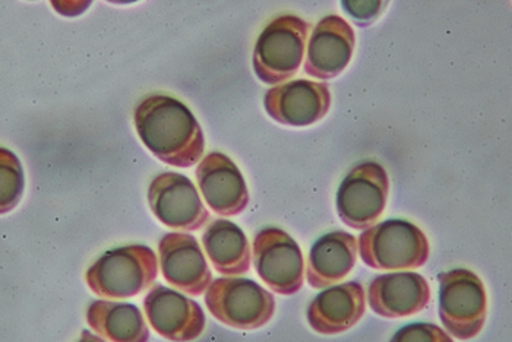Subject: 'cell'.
<instances>
[{
	"label": "cell",
	"instance_id": "obj_1",
	"mask_svg": "<svg viewBox=\"0 0 512 342\" xmlns=\"http://www.w3.org/2000/svg\"><path fill=\"white\" fill-rule=\"evenodd\" d=\"M142 144L169 166H195L205 150L204 132L186 104L167 94H150L134 113Z\"/></svg>",
	"mask_w": 512,
	"mask_h": 342
},
{
	"label": "cell",
	"instance_id": "obj_2",
	"mask_svg": "<svg viewBox=\"0 0 512 342\" xmlns=\"http://www.w3.org/2000/svg\"><path fill=\"white\" fill-rule=\"evenodd\" d=\"M158 275L157 255L151 247H115L96 259L87 269L85 281L104 299H129L154 284Z\"/></svg>",
	"mask_w": 512,
	"mask_h": 342
},
{
	"label": "cell",
	"instance_id": "obj_3",
	"mask_svg": "<svg viewBox=\"0 0 512 342\" xmlns=\"http://www.w3.org/2000/svg\"><path fill=\"white\" fill-rule=\"evenodd\" d=\"M363 264L378 271H407L428 262V237L416 224L387 220L366 228L357 242Z\"/></svg>",
	"mask_w": 512,
	"mask_h": 342
},
{
	"label": "cell",
	"instance_id": "obj_4",
	"mask_svg": "<svg viewBox=\"0 0 512 342\" xmlns=\"http://www.w3.org/2000/svg\"><path fill=\"white\" fill-rule=\"evenodd\" d=\"M311 25L296 15H280L265 25L256 40L254 71L268 85L283 84L299 71L305 59Z\"/></svg>",
	"mask_w": 512,
	"mask_h": 342
},
{
	"label": "cell",
	"instance_id": "obj_5",
	"mask_svg": "<svg viewBox=\"0 0 512 342\" xmlns=\"http://www.w3.org/2000/svg\"><path fill=\"white\" fill-rule=\"evenodd\" d=\"M439 318L444 331L457 340L469 341L480 334L488 315V296L480 277L470 269L441 272Z\"/></svg>",
	"mask_w": 512,
	"mask_h": 342
},
{
	"label": "cell",
	"instance_id": "obj_6",
	"mask_svg": "<svg viewBox=\"0 0 512 342\" xmlns=\"http://www.w3.org/2000/svg\"><path fill=\"white\" fill-rule=\"evenodd\" d=\"M205 304L218 322L240 331H254L273 319L276 299L249 278H217L205 294Z\"/></svg>",
	"mask_w": 512,
	"mask_h": 342
},
{
	"label": "cell",
	"instance_id": "obj_7",
	"mask_svg": "<svg viewBox=\"0 0 512 342\" xmlns=\"http://www.w3.org/2000/svg\"><path fill=\"white\" fill-rule=\"evenodd\" d=\"M388 195L387 170L376 161H363L349 171L337 190L338 217L346 226L366 230L384 214Z\"/></svg>",
	"mask_w": 512,
	"mask_h": 342
},
{
	"label": "cell",
	"instance_id": "obj_8",
	"mask_svg": "<svg viewBox=\"0 0 512 342\" xmlns=\"http://www.w3.org/2000/svg\"><path fill=\"white\" fill-rule=\"evenodd\" d=\"M256 274L280 296H293L305 280V261L302 250L286 231L265 227L254 239Z\"/></svg>",
	"mask_w": 512,
	"mask_h": 342
},
{
	"label": "cell",
	"instance_id": "obj_9",
	"mask_svg": "<svg viewBox=\"0 0 512 342\" xmlns=\"http://www.w3.org/2000/svg\"><path fill=\"white\" fill-rule=\"evenodd\" d=\"M148 204L158 221L180 231H197L210 220L201 196L191 179L183 174H158L148 188Z\"/></svg>",
	"mask_w": 512,
	"mask_h": 342
},
{
	"label": "cell",
	"instance_id": "obj_10",
	"mask_svg": "<svg viewBox=\"0 0 512 342\" xmlns=\"http://www.w3.org/2000/svg\"><path fill=\"white\" fill-rule=\"evenodd\" d=\"M148 323L160 337L172 342H192L205 329V315L195 300L164 285H156L145 296Z\"/></svg>",
	"mask_w": 512,
	"mask_h": 342
},
{
	"label": "cell",
	"instance_id": "obj_11",
	"mask_svg": "<svg viewBox=\"0 0 512 342\" xmlns=\"http://www.w3.org/2000/svg\"><path fill=\"white\" fill-rule=\"evenodd\" d=\"M264 107L271 119L281 125L311 126L330 112V87L309 79L276 85L265 93Z\"/></svg>",
	"mask_w": 512,
	"mask_h": 342
},
{
	"label": "cell",
	"instance_id": "obj_12",
	"mask_svg": "<svg viewBox=\"0 0 512 342\" xmlns=\"http://www.w3.org/2000/svg\"><path fill=\"white\" fill-rule=\"evenodd\" d=\"M158 252L164 280L183 293L201 296L213 283V272L198 240L191 234H164Z\"/></svg>",
	"mask_w": 512,
	"mask_h": 342
},
{
	"label": "cell",
	"instance_id": "obj_13",
	"mask_svg": "<svg viewBox=\"0 0 512 342\" xmlns=\"http://www.w3.org/2000/svg\"><path fill=\"white\" fill-rule=\"evenodd\" d=\"M355 46V31L346 19L338 15L322 18L309 37L306 74L322 81L335 78L352 62Z\"/></svg>",
	"mask_w": 512,
	"mask_h": 342
},
{
	"label": "cell",
	"instance_id": "obj_14",
	"mask_svg": "<svg viewBox=\"0 0 512 342\" xmlns=\"http://www.w3.org/2000/svg\"><path fill=\"white\" fill-rule=\"evenodd\" d=\"M197 182L208 207L221 217H235L248 207L245 177L226 154L205 155L197 167Z\"/></svg>",
	"mask_w": 512,
	"mask_h": 342
},
{
	"label": "cell",
	"instance_id": "obj_15",
	"mask_svg": "<svg viewBox=\"0 0 512 342\" xmlns=\"http://www.w3.org/2000/svg\"><path fill=\"white\" fill-rule=\"evenodd\" d=\"M431 287L416 272H391L374 278L368 288L372 312L387 319L407 318L428 307Z\"/></svg>",
	"mask_w": 512,
	"mask_h": 342
},
{
	"label": "cell",
	"instance_id": "obj_16",
	"mask_svg": "<svg viewBox=\"0 0 512 342\" xmlns=\"http://www.w3.org/2000/svg\"><path fill=\"white\" fill-rule=\"evenodd\" d=\"M365 312V288L357 281H350L321 291L309 304L306 318L318 334L335 335L352 329Z\"/></svg>",
	"mask_w": 512,
	"mask_h": 342
},
{
	"label": "cell",
	"instance_id": "obj_17",
	"mask_svg": "<svg viewBox=\"0 0 512 342\" xmlns=\"http://www.w3.org/2000/svg\"><path fill=\"white\" fill-rule=\"evenodd\" d=\"M357 240L346 231H331L324 234L309 250L306 278L316 290L341 283L355 268Z\"/></svg>",
	"mask_w": 512,
	"mask_h": 342
},
{
	"label": "cell",
	"instance_id": "obj_18",
	"mask_svg": "<svg viewBox=\"0 0 512 342\" xmlns=\"http://www.w3.org/2000/svg\"><path fill=\"white\" fill-rule=\"evenodd\" d=\"M202 246L214 269L236 277L251 269V246L242 228L229 220H216L205 228Z\"/></svg>",
	"mask_w": 512,
	"mask_h": 342
},
{
	"label": "cell",
	"instance_id": "obj_19",
	"mask_svg": "<svg viewBox=\"0 0 512 342\" xmlns=\"http://www.w3.org/2000/svg\"><path fill=\"white\" fill-rule=\"evenodd\" d=\"M87 323L110 342H148L150 329L135 304L96 300L88 306Z\"/></svg>",
	"mask_w": 512,
	"mask_h": 342
},
{
	"label": "cell",
	"instance_id": "obj_20",
	"mask_svg": "<svg viewBox=\"0 0 512 342\" xmlns=\"http://www.w3.org/2000/svg\"><path fill=\"white\" fill-rule=\"evenodd\" d=\"M25 190V174L20 158L0 147V215L18 207Z\"/></svg>",
	"mask_w": 512,
	"mask_h": 342
},
{
	"label": "cell",
	"instance_id": "obj_21",
	"mask_svg": "<svg viewBox=\"0 0 512 342\" xmlns=\"http://www.w3.org/2000/svg\"><path fill=\"white\" fill-rule=\"evenodd\" d=\"M390 342H454V340L435 323L416 322L398 329Z\"/></svg>",
	"mask_w": 512,
	"mask_h": 342
},
{
	"label": "cell",
	"instance_id": "obj_22",
	"mask_svg": "<svg viewBox=\"0 0 512 342\" xmlns=\"http://www.w3.org/2000/svg\"><path fill=\"white\" fill-rule=\"evenodd\" d=\"M387 2H341L344 11L356 19L359 24L365 25L368 22L374 21L381 14L382 8H384Z\"/></svg>",
	"mask_w": 512,
	"mask_h": 342
},
{
	"label": "cell",
	"instance_id": "obj_23",
	"mask_svg": "<svg viewBox=\"0 0 512 342\" xmlns=\"http://www.w3.org/2000/svg\"><path fill=\"white\" fill-rule=\"evenodd\" d=\"M78 342H106V340H103L99 335L93 334V332L82 331L81 338H79Z\"/></svg>",
	"mask_w": 512,
	"mask_h": 342
}]
</instances>
